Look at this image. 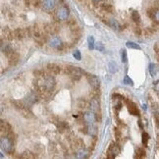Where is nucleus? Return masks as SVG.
Wrapping results in <instances>:
<instances>
[{
    "label": "nucleus",
    "mask_w": 159,
    "mask_h": 159,
    "mask_svg": "<svg viewBox=\"0 0 159 159\" xmlns=\"http://www.w3.org/2000/svg\"><path fill=\"white\" fill-rule=\"evenodd\" d=\"M0 147L2 150L6 153H12L14 151V143L12 142V139L10 138V136L5 135L2 136L0 138Z\"/></svg>",
    "instance_id": "f257e3e1"
},
{
    "label": "nucleus",
    "mask_w": 159,
    "mask_h": 159,
    "mask_svg": "<svg viewBox=\"0 0 159 159\" xmlns=\"http://www.w3.org/2000/svg\"><path fill=\"white\" fill-rule=\"evenodd\" d=\"M90 106H91V110L94 114L95 120L100 121L101 120V116H100V103H99L97 98H92L91 102H90Z\"/></svg>",
    "instance_id": "f03ea898"
},
{
    "label": "nucleus",
    "mask_w": 159,
    "mask_h": 159,
    "mask_svg": "<svg viewBox=\"0 0 159 159\" xmlns=\"http://www.w3.org/2000/svg\"><path fill=\"white\" fill-rule=\"evenodd\" d=\"M67 73L69 74L73 80L79 81L82 78V70L78 67H67Z\"/></svg>",
    "instance_id": "7ed1b4c3"
},
{
    "label": "nucleus",
    "mask_w": 159,
    "mask_h": 159,
    "mask_svg": "<svg viewBox=\"0 0 159 159\" xmlns=\"http://www.w3.org/2000/svg\"><path fill=\"white\" fill-rule=\"evenodd\" d=\"M120 146L117 145V143H111L109 148H108V151H107V157L108 158H115L118 154L120 153Z\"/></svg>",
    "instance_id": "20e7f679"
},
{
    "label": "nucleus",
    "mask_w": 159,
    "mask_h": 159,
    "mask_svg": "<svg viewBox=\"0 0 159 159\" xmlns=\"http://www.w3.org/2000/svg\"><path fill=\"white\" fill-rule=\"evenodd\" d=\"M69 14H70V11H69V9L67 8V7L62 6V7H60V8L57 10V12H56V17H57L58 20H60V21H65V20L68 19Z\"/></svg>",
    "instance_id": "39448f33"
},
{
    "label": "nucleus",
    "mask_w": 159,
    "mask_h": 159,
    "mask_svg": "<svg viewBox=\"0 0 159 159\" xmlns=\"http://www.w3.org/2000/svg\"><path fill=\"white\" fill-rule=\"evenodd\" d=\"M41 5L42 8L47 11V12H51L55 9L57 5L56 0H41Z\"/></svg>",
    "instance_id": "423d86ee"
},
{
    "label": "nucleus",
    "mask_w": 159,
    "mask_h": 159,
    "mask_svg": "<svg viewBox=\"0 0 159 159\" xmlns=\"http://www.w3.org/2000/svg\"><path fill=\"white\" fill-rule=\"evenodd\" d=\"M87 79L88 84H90L94 90H98V88L100 87V81H99V79L95 75H88L87 77Z\"/></svg>",
    "instance_id": "0eeeda50"
},
{
    "label": "nucleus",
    "mask_w": 159,
    "mask_h": 159,
    "mask_svg": "<svg viewBox=\"0 0 159 159\" xmlns=\"http://www.w3.org/2000/svg\"><path fill=\"white\" fill-rule=\"evenodd\" d=\"M48 44H49V46H51L52 48H55V49H60L63 46L62 40L59 38H57V36H53V38H51L49 39V41H48Z\"/></svg>",
    "instance_id": "6e6552de"
},
{
    "label": "nucleus",
    "mask_w": 159,
    "mask_h": 159,
    "mask_svg": "<svg viewBox=\"0 0 159 159\" xmlns=\"http://www.w3.org/2000/svg\"><path fill=\"white\" fill-rule=\"evenodd\" d=\"M38 101V93L35 91H32L31 92L27 97L25 98V103H26V105H27L28 107L29 105H32V104H35V103Z\"/></svg>",
    "instance_id": "1a4fd4ad"
},
{
    "label": "nucleus",
    "mask_w": 159,
    "mask_h": 159,
    "mask_svg": "<svg viewBox=\"0 0 159 159\" xmlns=\"http://www.w3.org/2000/svg\"><path fill=\"white\" fill-rule=\"evenodd\" d=\"M0 132L4 133L5 135H7L12 132V127H11V125L7 121L0 120Z\"/></svg>",
    "instance_id": "9d476101"
},
{
    "label": "nucleus",
    "mask_w": 159,
    "mask_h": 159,
    "mask_svg": "<svg viewBox=\"0 0 159 159\" xmlns=\"http://www.w3.org/2000/svg\"><path fill=\"white\" fill-rule=\"evenodd\" d=\"M127 106H128V110L132 115L134 116H139V108L136 107V105L134 102L132 101H127Z\"/></svg>",
    "instance_id": "9b49d317"
},
{
    "label": "nucleus",
    "mask_w": 159,
    "mask_h": 159,
    "mask_svg": "<svg viewBox=\"0 0 159 159\" xmlns=\"http://www.w3.org/2000/svg\"><path fill=\"white\" fill-rule=\"evenodd\" d=\"M84 122H86L87 125H92V124H93L94 121H95V117H94L93 112H92V111H87V112L84 113Z\"/></svg>",
    "instance_id": "f8f14e48"
},
{
    "label": "nucleus",
    "mask_w": 159,
    "mask_h": 159,
    "mask_svg": "<svg viewBox=\"0 0 159 159\" xmlns=\"http://www.w3.org/2000/svg\"><path fill=\"white\" fill-rule=\"evenodd\" d=\"M148 16L152 19L153 21H155L156 23H158V20H159V13H158V9L157 8H153V9H150L148 10Z\"/></svg>",
    "instance_id": "ddd939ff"
},
{
    "label": "nucleus",
    "mask_w": 159,
    "mask_h": 159,
    "mask_svg": "<svg viewBox=\"0 0 159 159\" xmlns=\"http://www.w3.org/2000/svg\"><path fill=\"white\" fill-rule=\"evenodd\" d=\"M47 68H48V71L52 75H57V74L60 73V67L56 64H48Z\"/></svg>",
    "instance_id": "4468645a"
},
{
    "label": "nucleus",
    "mask_w": 159,
    "mask_h": 159,
    "mask_svg": "<svg viewBox=\"0 0 159 159\" xmlns=\"http://www.w3.org/2000/svg\"><path fill=\"white\" fill-rule=\"evenodd\" d=\"M8 57H9L10 63L11 64H13V65L16 64V63L18 62V60H19V54L14 52V51H12V52L8 55Z\"/></svg>",
    "instance_id": "2eb2a0df"
},
{
    "label": "nucleus",
    "mask_w": 159,
    "mask_h": 159,
    "mask_svg": "<svg viewBox=\"0 0 159 159\" xmlns=\"http://www.w3.org/2000/svg\"><path fill=\"white\" fill-rule=\"evenodd\" d=\"M87 134L90 135V136H96V134H97V129H96V127H95V126H93V124L87 126Z\"/></svg>",
    "instance_id": "dca6fc26"
},
{
    "label": "nucleus",
    "mask_w": 159,
    "mask_h": 159,
    "mask_svg": "<svg viewBox=\"0 0 159 159\" xmlns=\"http://www.w3.org/2000/svg\"><path fill=\"white\" fill-rule=\"evenodd\" d=\"M157 72H158V66L156 64H154V63H151L149 65V73L150 75L154 77L157 75Z\"/></svg>",
    "instance_id": "f3484780"
},
{
    "label": "nucleus",
    "mask_w": 159,
    "mask_h": 159,
    "mask_svg": "<svg viewBox=\"0 0 159 159\" xmlns=\"http://www.w3.org/2000/svg\"><path fill=\"white\" fill-rule=\"evenodd\" d=\"M88 156V152L86 150V149H80L79 151L77 152V157L78 158H87Z\"/></svg>",
    "instance_id": "a211bd4d"
},
{
    "label": "nucleus",
    "mask_w": 159,
    "mask_h": 159,
    "mask_svg": "<svg viewBox=\"0 0 159 159\" xmlns=\"http://www.w3.org/2000/svg\"><path fill=\"white\" fill-rule=\"evenodd\" d=\"M108 67H109L110 73H112V74L116 73L118 71V66H117V64L115 62H110L109 65H108Z\"/></svg>",
    "instance_id": "6ab92c4d"
},
{
    "label": "nucleus",
    "mask_w": 159,
    "mask_h": 159,
    "mask_svg": "<svg viewBox=\"0 0 159 159\" xmlns=\"http://www.w3.org/2000/svg\"><path fill=\"white\" fill-rule=\"evenodd\" d=\"M108 24H109L110 27H111V28H113L114 29H119V28H120L119 23H118V22H117L116 20H114V19L109 20Z\"/></svg>",
    "instance_id": "aec40b11"
},
{
    "label": "nucleus",
    "mask_w": 159,
    "mask_h": 159,
    "mask_svg": "<svg viewBox=\"0 0 159 159\" xmlns=\"http://www.w3.org/2000/svg\"><path fill=\"white\" fill-rule=\"evenodd\" d=\"M126 46L131 49H140V46L139 44H136V42H133V41H128L126 43Z\"/></svg>",
    "instance_id": "412c9836"
},
{
    "label": "nucleus",
    "mask_w": 159,
    "mask_h": 159,
    "mask_svg": "<svg viewBox=\"0 0 159 159\" xmlns=\"http://www.w3.org/2000/svg\"><path fill=\"white\" fill-rule=\"evenodd\" d=\"M132 19L133 21L135 22V23H139L140 21V16L138 11H134V12L132 13Z\"/></svg>",
    "instance_id": "4be33fe9"
},
{
    "label": "nucleus",
    "mask_w": 159,
    "mask_h": 159,
    "mask_svg": "<svg viewBox=\"0 0 159 159\" xmlns=\"http://www.w3.org/2000/svg\"><path fill=\"white\" fill-rule=\"evenodd\" d=\"M87 43H88V48H90V50L91 49H94V44H95V42H94L93 36H91V35L88 36V38H87Z\"/></svg>",
    "instance_id": "5701e85b"
},
{
    "label": "nucleus",
    "mask_w": 159,
    "mask_h": 159,
    "mask_svg": "<svg viewBox=\"0 0 159 159\" xmlns=\"http://www.w3.org/2000/svg\"><path fill=\"white\" fill-rule=\"evenodd\" d=\"M142 145H147V142H148V140H149V135L147 134V133H142Z\"/></svg>",
    "instance_id": "b1692460"
},
{
    "label": "nucleus",
    "mask_w": 159,
    "mask_h": 159,
    "mask_svg": "<svg viewBox=\"0 0 159 159\" xmlns=\"http://www.w3.org/2000/svg\"><path fill=\"white\" fill-rule=\"evenodd\" d=\"M123 83H124L125 84H127V86H133V84H134V82H133V80H132L129 76H125L124 80H123Z\"/></svg>",
    "instance_id": "393cba45"
},
{
    "label": "nucleus",
    "mask_w": 159,
    "mask_h": 159,
    "mask_svg": "<svg viewBox=\"0 0 159 159\" xmlns=\"http://www.w3.org/2000/svg\"><path fill=\"white\" fill-rule=\"evenodd\" d=\"M121 59H122V61H123L124 63H127V61H128L127 51H126L125 49H123L121 51Z\"/></svg>",
    "instance_id": "a878e982"
},
{
    "label": "nucleus",
    "mask_w": 159,
    "mask_h": 159,
    "mask_svg": "<svg viewBox=\"0 0 159 159\" xmlns=\"http://www.w3.org/2000/svg\"><path fill=\"white\" fill-rule=\"evenodd\" d=\"M22 158H35V155H32V152H29V151H25V152L21 155Z\"/></svg>",
    "instance_id": "bb28decb"
},
{
    "label": "nucleus",
    "mask_w": 159,
    "mask_h": 159,
    "mask_svg": "<svg viewBox=\"0 0 159 159\" xmlns=\"http://www.w3.org/2000/svg\"><path fill=\"white\" fill-rule=\"evenodd\" d=\"M136 157H139V158H145V149L139 148V150H138V155H136Z\"/></svg>",
    "instance_id": "cd10ccee"
},
{
    "label": "nucleus",
    "mask_w": 159,
    "mask_h": 159,
    "mask_svg": "<svg viewBox=\"0 0 159 159\" xmlns=\"http://www.w3.org/2000/svg\"><path fill=\"white\" fill-rule=\"evenodd\" d=\"M94 48L96 50H98V51H101V52H103V51H104V45H103L102 43L98 42L96 44H94Z\"/></svg>",
    "instance_id": "c85d7f7f"
},
{
    "label": "nucleus",
    "mask_w": 159,
    "mask_h": 159,
    "mask_svg": "<svg viewBox=\"0 0 159 159\" xmlns=\"http://www.w3.org/2000/svg\"><path fill=\"white\" fill-rule=\"evenodd\" d=\"M39 0H26V3H27V5H34L36 6L38 4Z\"/></svg>",
    "instance_id": "c756f323"
},
{
    "label": "nucleus",
    "mask_w": 159,
    "mask_h": 159,
    "mask_svg": "<svg viewBox=\"0 0 159 159\" xmlns=\"http://www.w3.org/2000/svg\"><path fill=\"white\" fill-rule=\"evenodd\" d=\"M73 56L76 58V60H81V59H82V55H81V52L79 50H76L75 52H74Z\"/></svg>",
    "instance_id": "7c9ffc66"
},
{
    "label": "nucleus",
    "mask_w": 159,
    "mask_h": 159,
    "mask_svg": "<svg viewBox=\"0 0 159 159\" xmlns=\"http://www.w3.org/2000/svg\"><path fill=\"white\" fill-rule=\"evenodd\" d=\"M114 133H115L117 139H120V132H119V130H118V129H114Z\"/></svg>",
    "instance_id": "2f4dec72"
},
{
    "label": "nucleus",
    "mask_w": 159,
    "mask_h": 159,
    "mask_svg": "<svg viewBox=\"0 0 159 159\" xmlns=\"http://www.w3.org/2000/svg\"><path fill=\"white\" fill-rule=\"evenodd\" d=\"M138 123H139V127H140V129H143V126H142V122L139 120V121L138 122Z\"/></svg>",
    "instance_id": "473e14b6"
},
{
    "label": "nucleus",
    "mask_w": 159,
    "mask_h": 159,
    "mask_svg": "<svg viewBox=\"0 0 159 159\" xmlns=\"http://www.w3.org/2000/svg\"><path fill=\"white\" fill-rule=\"evenodd\" d=\"M155 52L158 53V43L155 44Z\"/></svg>",
    "instance_id": "72a5a7b5"
},
{
    "label": "nucleus",
    "mask_w": 159,
    "mask_h": 159,
    "mask_svg": "<svg viewBox=\"0 0 159 159\" xmlns=\"http://www.w3.org/2000/svg\"><path fill=\"white\" fill-rule=\"evenodd\" d=\"M94 1H95V2H99L100 0H94Z\"/></svg>",
    "instance_id": "f704fd0d"
},
{
    "label": "nucleus",
    "mask_w": 159,
    "mask_h": 159,
    "mask_svg": "<svg viewBox=\"0 0 159 159\" xmlns=\"http://www.w3.org/2000/svg\"><path fill=\"white\" fill-rule=\"evenodd\" d=\"M0 157H3V155H2L1 153H0Z\"/></svg>",
    "instance_id": "c9c22d12"
}]
</instances>
